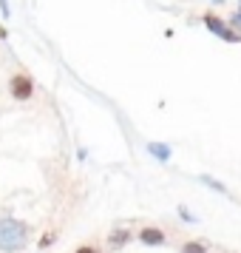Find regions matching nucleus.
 <instances>
[{"instance_id":"1","label":"nucleus","mask_w":241,"mask_h":253,"mask_svg":"<svg viewBox=\"0 0 241 253\" xmlns=\"http://www.w3.org/2000/svg\"><path fill=\"white\" fill-rule=\"evenodd\" d=\"M29 233L23 219H0V253H20L29 245Z\"/></svg>"},{"instance_id":"2","label":"nucleus","mask_w":241,"mask_h":253,"mask_svg":"<svg viewBox=\"0 0 241 253\" xmlns=\"http://www.w3.org/2000/svg\"><path fill=\"white\" fill-rule=\"evenodd\" d=\"M202 23H205L207 32L216 35L218 40H224V43H241V32H236V29H233L224 17H218L216 12H205L202 14Z\"/></svg>"},{"instance_id":"3","label":"nucleus","mask_w":241,"mask_h":253,"mask_svg":"<svg viewBox=\"0 0 241 253\" xmlns=\"http://www.w3.org/2000/svg\"><path fill=\"white\" fill-rule=\"evenodd\" d=\"M9 91L17 103H29L32 97H34V80H32V74H26V71H17L12 74V80H9Z\"/></svg>"},{"instance_id":"4","label":"nucleus","mask_w":241,"mask_h":253,"mask_svg":"<svg viewBox=\"0 0 241 253\" xmlns=\"http://www.w3.org/2000/svg\"><path fill=\"white\" fill-rule=\"evenodd\" d=\"M139 242L142 245H148V248H162V245H168V233L162 228H142L139 230Z\"/></svg>"},{"instance_id":"5","label":"nucleus","mask_w":241,"mask_h":253,"mask_svg":"<svg viewBox=\"0 0 241 253\" xmlns=\"http://www.w3.org/2000/svg\"><path fill=\"white\" fill-rule=\"evenodd\" d=\"M145 151H148L153 160H159V162H171V157H173V148L168 145V142H148Z\"/></svg>"},{"instance_id":"6","label":"nucleus","mask_w":241,"mask_h":253,"mask_svg":"<svg viewBox=\"0 0 241 253\" xmlns=\"http://www.w3.org/2000/svg\"><path fill=\"white\" fill-rule=\"evenodd\" d=\"M131 239H134V230H131V228H122V225L108 233V245H111V248H122V245H128Z\"/></svg>"},{"instance_id":"7","label":"nucleus","mask_w":241,"mask_h":253,"mask_svg":"<svg viewBox=\"0 0 241 253\" xmlns=\"http://www.w3.org/2000/svg\"><path fill=\"white\" fill-rule=\"evenodd\" d=\"M199 182H202V185H207V188H210V191H216V194H224V196L230 194V191H227V185H221L218 179H213V176H207V173H202V176H199Z\"/></svg>"},{"instance_id":"8","label":"nucleus","mask_w":241,"mask_h":253,"mask_svg":"<svg viewBox=\"0 0 241 253\" xmlns=\"http://www.w3.org/2000/svg\"><path fill=\"white\" fill-rule=\"evenodd\" d=\"M210 251V245L202 239H196V242H182V253H207Z\"/></svg>"},{"instance_id":"9","label":"nucleus","mask_w":241,"mask_h":253,"mask_svg":"<svg viewBox=\"0 0 241 253\" xmlns=\"http://www.w3.org/2000/svg\"><path fill=\"white\" fill-rule=\"evenodd\" d=\"M54 239H57V230H46V233L40 236V242H37V248H40V251H46V248L54 245Z\"/></svg>"},{"instance_id":"10","label":"nucleus","mask_w":241,"mask_h":253,"mask_svg":"<svg viewBox=\"0 0 241 253\" xmlns=\"http://www.w3.org/2000/svg\"><path fill=\"white\" fill-rule=\"evenodd\" d=\"M176 213H179V219H182V222H190V225H196V216H193V213H190L184 205L176 208Z\"/></svg>"},{"instance_id":"11","label":"nucleus","mask_w":241,"mask_h":253,"mask_svg":"<svg viewBox=\"0 0 241 253\" xmlns=\"http://www.w3.org/2000/svg\"><path fill=\"white\" fill-rule=\"evenodd\" d=\"M230 26H233V29H236V32H241V9H236V12L230 14V20H227Z\"/></svg>"},{"instance_id":"12","label":"nucleus","mask_w":241,"mask_h":253,"mask_svg":"<svg viewBox=\"0 0 241 253\" xmlns=\"http://www.w3.org/2000/svg\"><path fill=\"white\" fill-rule=\"evenodd\" d=\"M0 14H3L6 20L12 17V9H9V0H0Z\"/></svg>"},{"instance_id":"13","label":"nucleus","mask_w":241,"mask_h":253,"mask_svg":"<svg viewBox=\"0 0 241 253\" xmlns=\"http://www.w3.org/2000/svg\"><path fill=\"white\" fill-rule=\"evenodd\" d=\"M74 253H100V251H97L94 245H80V248H77Z\"/></svg>"},{"instance_id":"14","label":"nucleus","mask_w":241,"mask_h":253,"mask_svg":"<svg viewBox=\"0 0 241 253\" xmlns=\"http://www.w3.org/2000/svg\"><path fill=\"white\" fill-rule=\"evenodd\" d=\"M213 3H216V6H221V3H224V0H213Z\"/></svg>"},{"instance_id":"15","label":"nucleus","mask_w":241,"mask_h":253,"mask_svg":"<svg viewBox=\"0 0 241 253\" xmlns=\"http://www.w3.org/2000/svg\"><path fill=\"white\" fill-rule=\"evenodd\" d=\"M239 9H241V0H239Z\"/></svg>"}]
</instances>
